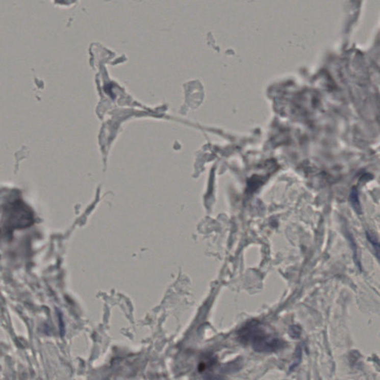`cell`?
<instances>
[{
  "instance_id": "cell-1",
  "label": "cell",
  "mask_w": 380,
  "mask_h": 380,
  "mask_svg": "<svg viewBox=\"0 0 380 380\" xmlns=\"http://www.w3.org/2000/svg\"><path fill=\"white\" fill-rule=\"evenodd\" d=\"M240 342L250 345L255 351L259 353H273L278 351L285 346V342L278 337L267 333L262 323L250 321L239 331Z\"/></svg>"
},
{
  "instance_id": "cell-2",
  "label": "cell",
  "mask_w": 380,
  "mask_h": 380,
  "mask_svg": "<svg viewBox=\"0 0 380 380\" xmlns=\"http://www.w3.org/2000/svg\"><path fill=\"white\" fill-rule=\"evenodd\" d=\"M34 214L27 205L14 201L6 205L3 213V225L5 231L11 233L14 230L25 229L33 224Z\"/></svg>"
},
{
  "instance_id": "cell-3",
  "label": "cell",
  "mask_w": 380,
  "mask_h": 380,
  "mask_svg": "<svg viewBox=\"0 0 380 380\" xmlns=\"http://www.w3.org/2000/svg\"><path fill=\"white\" fill-rule=\"evenodd\" d=\"M350 201H351L352 205H353V208L355 209L356 212H357L358 213H361V207H360V201H359L358 197H357V192L355 189H353V191H352Z\"/></svg>"
},
{
  "instance_id": "cell-4",
  "label": "cell",
  "mask_w": 380,
  "mask_h": 380,
  "mask_svg": "<svg viewBox=\"0 0 380 380\" xmlns=\"http://www.w3.org/2000/svg\"><path fill=\"white\" fill-rule=\"evenodd\" d=\"M367 238H368V241L373 245L374 249L376 250V255H379V242H378L377 239L373 236V235L370 234V233H367Z\"/></svg>"
}]
</instances>
